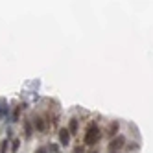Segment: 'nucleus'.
Wrapping results in <instances>:
<instances>
[{"instance_id": "f257e3e1", "label": "nucleus", "mask_w": 153, "mask_h": 153, "mask_svg": "<svg viewBox=\"0 0 153 153\" xmlns=\"http://www.w3.org/2000/svg\"><path fill=\"white\" fill-rule=\"evenodd\" d=\"M100 138H102V135H100V129H98V126L96 124H91L89 127H87V133H85V144L87 146H94V144H98L100 142Z\"/></svg>"}, {"instance_id": "f03ea898", "label": "nucleus", "mask_w": 153, "mask_h": 153, "mask_svg": "<svg viewBox=\"0 0 153 153\" xmlns=\"http://www.w3.org/2000/svg\"><path fill=\"white\" fill-rule=\"evenodd\" d=\"M126 146V138L122 135H116L114 138L109 140V149H111L113 153H118V149H122Z\"/></svg>"}, {"instance_id": "7ed1b4c3", "label": "nucleus", "mask_w": 153, "mask_h": 153, "mask_svg": "<svg viewBox=\"0 0 153 153\" xmlns=\"http://www.w3.org/2000/svg\"><path fill=\"white\" fill-rule=\"evenodd\" d=\"M59 142L63 146H68L70 144V131L67 127H61L59 129Z\"/></svg>"}, {"instance_id": "20e7f679", "label": "nucleus", "mask_w": 153, "mask_h": 153, "mask_svg": "<svg viewBox=\"0 0 153 153\" xmlns=\"http://www.w3.org/2000/svg\"><path fill=\"white\" fill-rule=\"evenodd\" d=\"M33 124H35V129H37V131H46V124H45V118L37 116Z\"/></svg>"}, {"instance_id": "39448f33", "label": "nucleus", "mask_w": 153, "mask_h": 153, "mask_svg": "<svg viewBox=\"0 0 153 153\" xmlns=\"http://www.w3.org/2000/svg\"><path fill=\"white\" fill-rule=\"evenodd\" d=\"M68 131H70V135L78 133V120H76V118H72L70 122H68Z\"/></svg>"}, {"instance_id": "423d86ee", "label": "nucleus", "mask_w": 153, "mask_h": 153, "mask_svg": "<svg viewBox=\"0 0 153 153\" xmlns=\"http://www.w3.org/2000/svg\"><path fill=\"white\" fill-rule=\"evenodd\" d=\"M24 131H26V137L30 138L31 133H33V124L30 122V120H24Z\"/></svg>"}, {"instance_id": "0eeeda50", "label": "nucleus", "mask_w": 153, "mask_h": 153, "mask_svg": "<svg viewBox=\"0 0 153 153\" xmlns=\"http://www.w3.org/2000/svg\"><path fill=\"white\" fill-rule=\"evenodd\" d=\"M116 131H118V122H113V126H111V129H109V137H116Z\"/></svg>"}, {"instance_id": "6e6552de", "label": "nucleus", "mask_w": 153, "mask_h": 153, "mask_svg": "<svg viewBox=\"0 0 153 153\" xmlns=\"http://www.w3.org/2000/svg\"><path fill=\"white\" fill-rule=\"evenodd\" d=\"M19 146H20V140H19V138H17V140H13V144H11V153H17Z\"/></svg>"}, {"instance_id": "1a4fd4ad", "label": "nucleus", "mask_w": 153, "mask_h": 153, "mask_svg": "<svg viewBox=\"0 0 153 153\" xmlns=\"http://www.w3.org/2000/svg\"><path fill=\"white\" fill-rule=\"evenodd\" d=\"M48 149H50V153H59V146L57 144H50Z\"/></svg>"}, {"instance_id": "9d476101", "label": "nucleus", "mask_w": 153, "mask_h": 153, "mask_svg": "<svg viewBox=\"0 0 153 153\" xmlns=\"http://www.w3.org/2000/svg\"><path fill=\"white\" fill-rule=\"evenodd\" d=\"M72 153H85V148H81V146H76Z\"/></svg>"}, {"instance_id": "9b49d317", "label": "nucleus", "mask_w": 153, "mask_h": 153, "mask_svg": "<svg viewBox=\"0 0 153 153\" xmlns=\"http://www.w3.org/2000/svg\"><path fill=\"white\" fill-rule=\"evenodd\" d=\"M37 153H48V151H46V148H39V149H37Z\"/></svg>"}, {"instance_id": "f8f14e48", "label": "nucleus", "mask_w": 153, "mask_h": 153, "mask_svg": "<svg viewBox=\"0 0 153 153\" xmlns=\"http://www.w3.org/2000/svg\"><path fill=\"white\" fill-rule=\"evenodd\" d=\"M91 153H98V151H96V149H92V151H91Z\"/></svg>"}, {"instance_id": "ddd939ff", "label": "nucleus", "mask_w": 153, "mask_h": 153, "mask_svg": "<svg viewBox=\"0 0 153 153\" xmlns=\"http://www.w3.org/2000/svg\"><path fill=\"white\" fill-rule=\"evenodd\" d=\"M0 153H4V151H2V148H0Z\"/></svg>"}, {"instance_id": "4468645a", "label": "nucleus", "mask_w": 153, "mask_h": 153, "mask_svg": "<svg viewBox=\"0 0 153 153\" xmlns=\"http://www.w3.org/2000/svg\"><path fill=\"white\" fill-rule=\"evenodd\" d=\"M111 153H113V151H111Z\"/></svg>"}]
</instances>
